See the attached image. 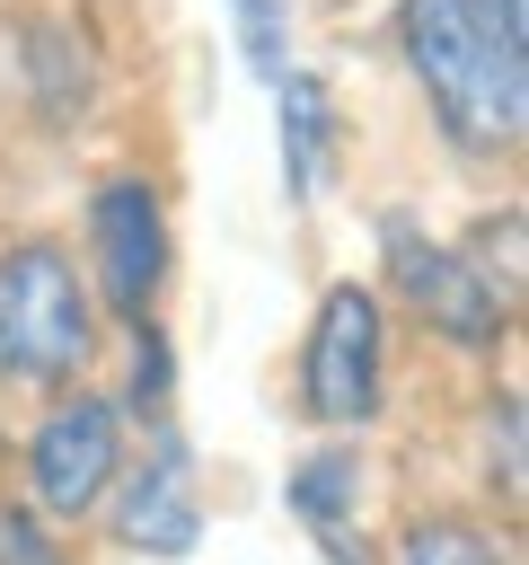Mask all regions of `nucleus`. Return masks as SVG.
Returning a JSON list of instances; mask_svg holds the SVG:
<instances>
[{
	"label": "nucleus",
	"instance_id": "1",
	"mask_svg": "<svg viewBox=\"0 0 529 565\" xmlns=\"http://www.w3.org/2000/svg\"><path fill=\"white\" fill-rule=\"evenodd\" d=\"M397 53L423 79L441 132L476 159L520 150L529 132V53L494 44L476 0H397Z\"/></svg>",
	"mask_w": 529,
	"mask_h": 565
},
{
	"label": "nucleus",
	"instance_id": "2",
	"mask_svg": "<svg viewBox=\"0 0 529 565\" xmlns=\"http://www.w3.org/2000/svg\"><path fill=\"white\" fill-rule=\"evenodd\" d=\"M97 353V300L71 247L9 238L0 247V388H62Z\"/></svg>",
	"mask_w": 529,
	"mask_h": 565
},
{
	"label": "nucleus",
	"instance_id": "3",
	"mask_svg": "<svg viewBox=\"0 0 529 565\" xmlns=\"http://www.w3.org/2000/svg\"><path fill=\"white\" fill-rule=\"evenodd\" d=\"M379 362H388V327H379L370 282H335L317 300V318H309V344H300V406H309V424L361 433L370 406H379Z\"/></svg>",
	"mask_w": 529,
	"mask_h": 565
},
{
	"label": "nucleus",
	"instance_id": "4",
	"mask_svg": "<svg viewBox=\"0 0 529 565\" xmlns=\"http://www.w3.org/2000/svg\"><path fill=\"white\" fill-rule=\"evenodd\" d=\"M123 477V406L71 388L26 441V494L44 521H88Z\"/></svg>",
	"mask_w": 529,
	"mask_h": 565
},
{
	"label": "nucleus",
	"instance_id": "5",
	"mask_svg": "<svg viewBox=\"0 0 529 565\" xmlns=\"http://www.w3.org/2000/svg\"><path fill=\"white\" fill-rule=\"evenodd\" d=\"M379 256H388V282L406 291V309H414L423 327H441L450 344H494V335H503L511 300H503L458 247H441L414 212H379Z\"/></svg>",
	"mask_w": 529,
	"mask_h": 565
},
{
	"label": "nucleus",
	"instance_id": "6",
	"mask_svg": "<svg viewBox=\"0 0 529 565\" xmlns=\"http://www.w3.org/2000/svg\"><path fill=\"white\" fill-rule=\"evenodd\" d=\"M88 300H106L115 318H150L159 282H168V212L150 177H106L88 194Z\"/></svg>",
	"mask_w": 529,
	"mask_h": 565
},
{
	"label": "nucleus",
	"instance_id": "7",
	"mask_svg": "<svg viewBox=\"0 0 529 565\" xmlns=\"http://www.w3.org/2000/svg\"><path fill=\"white\" fill-rule=\"evenodd\" d=\"M115 539L141 547V556H194V539H203V494H194V468H185V441H176V433H159L150 459L123 477V494H115Z\"/></svg>",
	"mask_w": 529,
	"mask_h": 565
},
{
	"label": "nucleus",
	"instance_id": "8",
	"mask_svg": "<svg viewBox=\"0 0 529 565\" xmlns=\"http://www.w3.org/2000/svg\"><path fill=\"white\" fill-rule=\"evenodd\" d=\"M273 132H282V185H291V203H317L326 194V177H335V88L317 79V71H282L273 79Z\"/></svg>",
	"mask_w": 529,
	"mask_h": 565
},
{
	"label": "nucleus",
	"instance_id": "9",
	"mask_svg": "<svg viewBox=\"0 0 529 565\" xmlns=\"http://www.w3.org/2000/svg\"><path fill=\"white\" fill-rule=\"evenodd\" d=\"M353 494H361V459H353V441H326V450H309V459L291 468V512H300L317 539L344 530Z\"/></svg>",
	"mask_w": 529,
	"mask_h": 565
},
{
	"label": "nucleus",
	"instance_id": "10",
	"mask_svg": "<svg viewBox=\"0 0 529 565\" xmlns=\"http://www.w3.org/2000/svg\"><path fill=\"white\" fill-rule=\"evenodd\" d=\"M388 565H511V547H494L476 521L432 512V521H414V530L397 539V556H388Z\"/></svg>",
	"mask_w": 529,
	"mask_h": 565
},
{
	"label": "nucleus",
	"instance_id": "11",
	"mask_svg": "<svg viewBox=\"0 0 529 565\" xmlns=\"http://www.w3.org/2000/svg\"><path fill=\"white\" fill-rule=\"evenodd\" d=\"M229 18H238V53H247V71L273 88V79L291 71V9H282V0H229Z\"/></svg>",
	"mask_w": 529,
	"mask_h": 565
},
{
	"label": "nucleus",
	"instance_id": "12",
	"mask_svg": "<svg viewBox=\"0 0 529 565\" xmlns=\"http://www.w3.org/2000/svg\"><path fill=\"white\" fill-rule=\"evenodd\" d=\"M458 256H467V265H476V274H485L503 300H520V203H503V221H485V230H476Z\"/></svg>",
	"mask_w": 529,
	"mask_h": 565
},
{
	"label": "nucleus",
	"instance_id": "13",
	"mask_svg": "<svg viewBox=\"0 0 529 565\" xmlns=\"http://www.w3.org/2000/svg\"><path fill=\"white\" fill-rule=\"evenodd\" d=\"M0 565H62V556H53V539L26 512H0Z\"/></svg>",
	"mask_w": 529,
	"mask_h": 565
},
{
	"label": "nucleus",
	"instance_id": "14",
	"mask_svg": "<svg viewBox=\"0 0 529 565\" xmlns=\"http://www.w3.org/2000/svg\"><path fill=\"white\" fill-rule=\"evenodd\" d=\"M476 18L494 26V44H511V53H529V0H476Z\"/></svg>",
	"mask_w": 529,
	"mask_h": 565
}]
</instances>
